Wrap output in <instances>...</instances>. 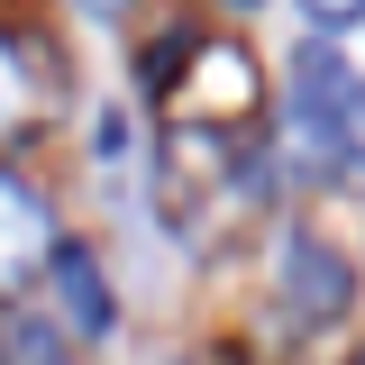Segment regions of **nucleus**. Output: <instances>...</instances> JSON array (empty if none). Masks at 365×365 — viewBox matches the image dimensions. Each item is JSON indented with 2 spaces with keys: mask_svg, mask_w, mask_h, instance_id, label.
I'll use <instances>...</instances> for the list:
<instances>
[{
  "mask_svg": "<svg viewBox=\"0 0 365 365\" xmlns=\"http://www.w3.org/2000/svg\"><path fill=\"white\" fill-rule=\"evenodd\" d=\"M0 365H73V347H64L46 319H9V329H0Z\"/></svg>",
  "mask_w": 365,
  "mask_h": 365,
  "instance_id": "obj_6",
  "label": "nucleus"
},
{
  "mask_svg": "<svg viewBox=\"0 0 365 365\" xmlns=\"http://www.w3.org/2000/svg\"><path fill=\"white\" fill-rule=\"evenodd\" d=\"M46 283H55L64 329H83V338H101V329H110V292H101V265H91L83 247H55V256H46Z\"/></svg>",
  "mask_w": 365,
  "mask_h": 365,
  "instance_id": "obj_5",
  "label": "nucleus"
},
{
  "mask_svg": "<svg viewBox=\"0 0 365 365\" xmlns=\"http://www.w3.org/2000/svg\"><path fill=\"white\" fill-rule=\"evenodd\" d=\"M356 365H365V356H356Z\"/></svg>",
  "mask_w": 365,
  "mask_h": 365,
  "instance_id": "obj_12",
  "label": "nucleus"
},
{
  "mask_svg": "<svg viewBox=\"0 0 365 365\" xmlns=\"http://www.w3.org/2000/svg\"><path fill=\"white\" fill-rule=\"evenodd\" d=\"M83 9H101V19H119V9H128V0H83Z\"/></svg>",
  "mask_w": 365,
  "mask_h": 365,
  "instance_id": "obj_10",
  "label": "nucleus"
},
{
  "mask_svg": "<svg viewBox=\"0 0 365 365\" xmlns=\"http://www.w3.org/2000/svg\"><path fill=\"white\" fill-rule=\"evenodd\" d=\"M55 256V228H46V201L28 192L19 174H0V302L9 292H28Z\"/></svg>",
  "mask_w": 365,
  "mask_h": 365,
  "instance_id": "obj_4",
  "label": "nucleus"
},
{
  "mask_svg": "<svg viewBox=\"0 0 365 365\" xmlns=\"http://www.w3.org/2000/svg\"><path fill=\"white\" fill-rule=\"evenodd\" d=\"M302 19L338 37V28H356V19H365V0H302Z\"/></svg>",
  "mask_w": 365,
  "mask_h": 365,
  "instance_id": "obj_8",
  "label": "nucleus"
},
{
  "mask_svg": "<svg viewBox=\"0 0 365 365\" xmlns=\"http://www.w3.org/2000/svg\"><path fill=\"white\" fill-rule=\"evenodd\" d=\"M356 73L338 64V46H302L292 55V110H283V146H292V174H347V146H356Z\"/></svg>",
  "mask_w": 365,
  "mask_h": 365,
  "instance_id": "obj_1",
  "label": "nucleus"
},
{
  "mask_svg": "<svg viewBox=\"0 0 365 365\" xmlns=\"http://www.w3.org/2000/svg\"><path fill=\"white\" fill-rule=\"evenodd\" d=\"M91 137H101V165H119V155H128V119H119V110H101V128H91Z\"/></svg>",
  "mask_w": 365,
  "mask_h": 365,
  "instance_id": "obj_9",
  "label": "nucleus"
},
{
  "mask_svg": "<svg viewBox=\"0 0 365 365\" xmlns=\"http://www.w3.org/2000/svg\"><path fill=\"white\" fill-rule=\"evenodd\" d=\"M28 110H37V83H28V55H19V46L0 37V137L19 128Z\"/></svg>",
  "mask_w": 365,
  "mask_h": 365,
  "instance_id": "obj_7",
  "label": "nucleus"
},
{
  "mask_svg": "<svg viewBox=\"0 0 365 365\" xmlns=\"http://www.w3.org/2000/svg\"><path fill=\"white\" fill-rule=\"evenodd\" d=\"M274 283H283V311L302 319V329H329V319L356 302V265H347V256H338L329 237H292V247H283V274H274Z\"/></svg>",
  "mask_w": 365,
  "mask_h": 365,
  "instance_id": "obj_3",
  "label": "nucleus"
},
{
  "mask_svg": "<svg viewBox=\"0 0 365 365\" xmlns=\"http://www.w3.org/2000/svg\"><path fill=\"white\" fill-rule=\"evenodd\" d=\"M237 119H256V55L210 37L192 55V83L174 91V128H237Z\"/></svg>",
  "mask_w": 365,
  "mask_h": 365,
  "instance_id": "obj_2",
  "label": "nucleus"
},
{
  "mask_svg": "<svg viewBox=\"0 0 365 365\" xmlns=\"http://www.w3.org/2000/svg\"><path fill=\"white\" fill-rule=\"evenodd\" d=\"M228 9H265V0H228Z\"/></svg>",
  "mask_w": 365,
  "mask_h": 365,
  "instance_id": "obj_11",
  "label": "nucleus"
}]
</instances>
